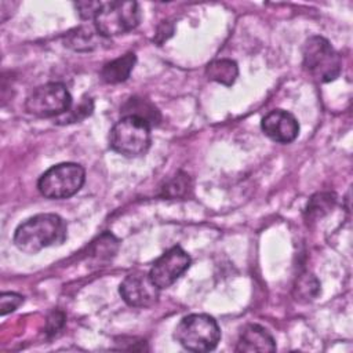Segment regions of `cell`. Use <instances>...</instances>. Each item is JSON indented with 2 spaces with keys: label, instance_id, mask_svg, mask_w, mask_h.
<instances>
[{
  "label": "cell",
  "instance_id": "obj_1",
  "mask_svg": "<svg viewBox=\"0 0 353 353\" xmlns=\"http://www.w3.org/2000/svg\"><path fill=\"white\" fill-rule=\"evenodd\" d=\"M68 228L65 221L57 214H37L23 221L14 232L12 241L15 247L26 254L59 245L65 241Z\"/></svg>",
  "mask_w": 353,
  "mask_h": 353
},
{
  "label": "cell",
  "instance_id": "obj_2",
  "mask_svg": "<svg viewBox=\"0 0 353 353\" xmlns=\"http://www.w3.org/2000/svg\"><path fill=\"white\" fill-rule=\"evenodd\" d=\"M175 341L190 352L214 350L221 339V328L214 317L204 313H192L181 319L174 331Z\"/></svg>",
  "mask_w": 353,
  "mask_h": 353
},
{
  "label": "cell",
  "instance_id": "obj_3",
  "mask_svg": "<svg viewBox=\"0 0 353 353\" xmlns=\"http://www.w3.org/2000/svg\"><path fill=\"white\" fill-rule=\"evenodd\" d=\"M303 69L317 81L328 83L341 74V57L323 36H310L302 47Z\"/></svg>",
  "mask_w": 353,
  "mask_h": 353
},
{
  "label": "cell",
  "instance_id": "obj_4",
  "mask_svg": "<svg viewBox=\"0 0 353 353\" xmlns=\"http://www.w3.org/2000/svg\"><path fill=\"white\" fill-rule=\"evenodd\" d=\"M150 130L152 127L138 117L121 116L110 130L109 146L125 157H139L150 148Z\"/></svg>",
  "mask_w": 353,
  "mask_h": 353
},
{
  "label": "cell",
  "instance_id": "obj_5",
  "mask_svg": "<svg viewBox=\"0 0 353 353\" xmlns=\"http://www.w3.org/2000/svg\"><path fill=\"white\" fill-rule=\"evenodd\" d=\"M84 181L85 171L80 164L59 163L40 175L37 189L47 199H69L81 189Z\"/></svg>",
  "mask_w": 353,
  "mask_h": 353
},
{
  "label": "cell",
  "instance_id": "obj_6",
  "mask_svg": "<svg viewBox=\"0 0 353 353\" xmlns=\"http://www.w3.org/2000/svg\"><path fill=\"white\" fill-rule=\"evenodd\" d=\"M141 21L137 1H102L94 26L102 37H113L131 32Z\"/></svg>",
  "mask_w": 353,
  "mask_h": 353
},
{
  "label": "cell",
  "instance_id": "obj_7",
  "mask_svg": "<svg viewBox=\"0 0 353 353\" xmlns=\"http://www.w3.org/2000/svg\"><path fill=\"white\" fill-rule=\"evenodd\" d=\"M72 108V95L62 83L36 87L25 101V110L36 117H59Z\"/></svg>",
  "mask_w": 353,
  "mask_h": 353
},
{
  "label": "cell",
  "instance_id": "obj_8",
  "mask_svg": "<svg viewBox=\"0 0 353 353\" xmlns=\"http://www.w3.org/2000/svg\"><path fill=\"white\" fill-rule=\"evenodd\" d=\"M190 262L189 254L179 245H175L153 262L149 276L160 290L168 288L189 269Z\"/></svg>",
  "mask_w": 353,
  "mask_h": 353
},
{
  "label": "cell",
  "instance_id": "obj_9",
  "mask_svg": "<svg viewBox=\"0 0 353 353\" xmlns=\"http://www.w3.org/2000/svg\"><path fill=\"white\" fill-rule=\"evenodd\" d=\"M160 288L152 281L149 273H130L120 283L119 292L123 301L132 307H150L159 299Z\"/></svg>",
  "mask_w": 353,
  "mask_h": 353
},
{
  "label": "cell",
  "instance_id": "obj_10",
  "mask_svg": "<svg viewBox=\"0 0 353 353\" xmlns=\"http://www.w3.org/2000/svg\"><path fill=\"white\" fill-rule=\"evenodd\" d=\"M263 134L274 142L290 143L296 139L299 134V123L287 110L274 109L270 110L261 121Z\"/></svg>",
  "mask_w": 353,
  "mask_h": 353
},
{
  "label": "cell",
  "instance_id": "obj_11",
  "mask_svg": "<svg viewBox=\"0 0 353 353\" xmlns=\"http://www.w3.org/2000/svg\"><path fill=\"white\" fill-rule=\"evenodd\" d=\"M234 350L239 353L274 352L276 342L266 328L258 324H248L241 330Z\"/></svg>",
  "mask_w": 353,
  "mask_h": 353
},
{
  "label": "cell",
  "instance_id": "obj_12",
  "mask_svg": "<svg viewBox=\"0 0 353 353\" xmlns=\"http://www.w3.org/2000/svg\"><path fill=\"white\" fill-rule=\"evenodd\" d=\"M102 39L103 37L98 33L95 26L81 25L66 32L63 36V44L73 51L87 52L99 47Z\"/></svg>",
  "mask_w": 353,
  "mask_h": 353
},
{
  "label": "cell",
  "instance_id": "obj_13",
  "mask_svg": "<svg viewBox=\"0 0 353 353\" xmlns=\"http://www.w3.org/2000/svg\"><path fill=\"white\" fill-rule=\"evenodd\" d=\"M137 62L134 52H127L110 62H106L101 69V79L108 84H117L125 81Z\"/></svg>",
  "mask_w": 353,
  "mask_h": 353
},
{
  "label": "cell",
  "instance_id": "obj_14",
  "mask_svg": "<svg viewBox=\"0 0 353 353\" xmlns=\"http://www.w3.org/2000/svg\"><path fill=\"white\" fill-rule=\"evenodd\" d=\"M123 116H132L146 121L150 127L157 125L161 120L157 108L145 98L132 97L121 106Z\"/></svg>",
  "mask_w": 353,
  "mask_h": 353
},
{
  "label": "cell",
  "instance_id": "obj_15",
  "mask_svg": "<svg viewBox=\"0 0 353 353\" xmlns=\"http://www.w3.org/2000/svg\"><path fill=\"white\" fill-rule=\"evenodd\" d=\"M205 74L210 80L223 84L226 87H230L239 76V68L234 61L228 58H221L207 65Z\"/></svg>",
  "mask_w": 353,
  "mask_h": 353
},
{
  "label": "cell",
  "instance_id": "obj_16",
  "mask_svg": "<svg viewBox=\"0 0 353 353\" xmlns=\"http://www.w3.org/2000/svg\"><path fill=\"white\" fill-rule=\"evenodd\" d=\"M119 243L120 241L110 232H103L91 243L88 248V256L97 262L109 261L117 252Z\"/></svg>",
  "mask_w": 353,
  "mask_h": 353
},
{
  "label": "cell",
  "instance_id": "obj_17",
  "mask_svg": "<svg viewBox=\"0 0 353 353\" xmlns=\"http://www.w3.org/2000/svg\"><path fill=\"white\" fill-rule=\"evenodd\" d=\"M292 294H294V298L299 302H312L320 294V281L314 274L309 272H303L296 277L294 283Z\"/></svg>",
  "mask_w": 353,
  "mask_h": 353
},
{
  "label": "cell",
  "instance_id": "obj_18",
  "mask_svg": "<svg viewBox=\"0 0 353 353\" xmlns=\"http://www.w3.org/2000/svg\"><path fill=\"white\" fill-rule=\"evenodd\" d=\"M335 194L331 192H321L312 196L305 208L306 221H316L328 214L335 204Z\"/></svg>",
  "mask_w": 353,
  "mask_h": 353
},
{
  "label": "cell",
  "instance_id": "obj_19",
  "mask_svg": "<svg viewBox=\"0 0 353 353\" xmlns=\"http://www.w3.org/2000/svg\"><path fill=\"white\" fill-rule=\"evenodd\" d=\"M192 190V179L185 172H178L171 181H168L161 192L163 197L167 199H182Z\"/></svg>",
  "mask_w": 353,
  "mask_h": 353
},
{
  "label": "cell",
  "instance_id": "obj_20",
  "mask_svg": "<svg viewBox=\"0 0 353 353\" xmlns=\"http://www.w3.org/2000/svg\"><path fill=\"white\" fill-rule=\"evenodd\" d=\"M92 109H94L92 99L84 97V98L80 99V102L74 108H70L66 113L57 117V123L58 124H66V123L80 121V120L85 119L87 116H90L92 113Z\"/></svg>",
  "mask_w": 353,
  "mask_h": 353
},
{
  "label": "cell",
  "instance_id": "obj_21",
  "mask_svg": "<svg viewBox=\"0 0 353 353\" xmlns=\"http://www.w3.org/2000/svg\"><path fill=\"white\" fill-rule=\"evenodd\" d=\"M23 302V296L17 292H3L0 295V313L6 316L19 307Z\"/></svg>",
  "mask_w": 353,
  "mask_h": 353
},
{
  "label": "cell",
  "instance_id": "obj_22",
  "mask_svg": "<svg viewBox=\"0 0 353 353\" xmlns=\"http://www.w3.org/2000/svg\"><path fill=\"white\" fill-rule=\"evenodd\" d=\"M77 14L81 19H95L102 7V1H77L74 3Z\"/></svg>",
  "mask_w": 353,
  "mask_h": 353
},
{
  "label": "cell",
  "instance_id": "obj_23",
  "mask_svg": "<svg viewBox=\"0 0 353 353\" xmlns=\"http://www.w3.org/2000/svg\"><path fill=\"white\" fill-rule=\"evenodd\" d=\"M65 320H66V316L63 312L61 310H52L48 317H47V321H46V334L48 336H52L55 335L65 324Z\"/></svg>",
  "mask_w": 353,
  "mask_h": 353
},
{
  "label": "cell",
  "instance_id": "obj_24",
  "mask_svg": "<svg viewBox=\"0 0 353 353\" xmlns=\"http://www.w3.org/2000/svg\"><path fill=\"white\" fill-rule=\"evenodd\" d=\"M172 32H174V28H172V25L170 23V22H167V21H164L160 26H159V29H157V33H156V37H154V40L157 41V43H163V41H165L171 34H172Z\"/></svg>",
  "mask_w": 353,
  "mask_h": 353
}]
</instances>
